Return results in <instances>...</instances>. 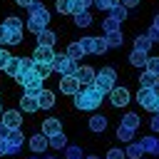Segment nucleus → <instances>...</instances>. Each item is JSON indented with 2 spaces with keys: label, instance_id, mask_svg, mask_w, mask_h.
<instances>
[{
  "label": "nucleus",
  "instance_id": "1",
  "mask_svg": "<svg viewBox=\"0 0 159 159\" xmlns=\"http://www.w3.org/2000/svg\"><path fill=\"white\" fill-rule=\"evenodd\" d=\"M102 92L94 87V84H82L80 92L75 94V107L77 109H97L102 104Z\"/></svg>",
  "mask_w": 159,
  "mask_h": 159
},
{
  "label": "nucleus",
  "instance_id": "2",
  "mask_svg": "<svg viewBox=\"0 0 159 159\" xmlns=\"http://www.w3.org/2000/svg\"><path fill=\"white\" fill-rule=\"evenodd\" d=\"M27 10H30V17H27V30H30V32H35V35H37V32H42V30L50 25V20H52V17H50V10H47L42 2H37V0H35Z\"/></svg>",
  "mask_w": 159,
  "mask_h": 159
},
{
  "label": "nucleus",
  "instance_id": "3",
  "mask_svg": "<svg viewBox=\"0 0 159 159\" xmlns=\"http://www.w3.org/2000/svg\"><path fill=\"white\" fill-rule=\"evenodd\" d=\"M114 80H117V72H114V67H102L97 75H94V87L102 92V94H109L112 92V87H114Z\"/></svg>",
  "mask_w": 159,
  "mask_h": 159
},
{
  "label": "nucleus",
  "instance_id": "4",
  "mask_svg": "<svg viewBox=\"0 0 159 159\" xmlns=\"http://www.w3.org/2000/svg\"><path fill=\"white\" fill-rule=\"evenodd\" d=\"M50 67H52V72H57V75L62 77V75H75L77 62H75V60H70L67 55H55V60L50 62Z\"/></svg>",
  "mask_w": 159,
  "mask_h": 159
},
{
  "label": "nucleus",
  "instance_id": "5",
  "mask_svg": "<svg viewBox=\"0 0 159 159\" xmlns=\"http://www.w3.org/2000/svg\"><path fill=\"white\" fill-rule=\"evenodd\" d=\"M137 102L144 107V109H149V112H157V102H159V97L149 89V87H139V92H137Z\"/></svg>",
  "mask_w": 159,
  "mask_h": 159
},
{
  "label": "nucleus",
  "instance_id": "6",
  "mask_svg": "<svg viewBox=\"0 0 159 159\" xmlns=\"http://www.w3.org/2000/svg\"><path fill=\"white\" fill-rule=\"evenodd\" d=\"M5 142H7V154H17L22 149V142H25L22 129H10L7 137H5Z\"/></svg>",
  "mask_w": 159,
  "mask_h": 159
},
{
  "label": "nucleus",
  "instance_id": "7",
  "mask_svg": "<svg viewBox=\"0 0 159 159\" xmlns=\"http://www.w3.org/2000/svg\"><path fill=\"white\" fill-rule=\"evenodd\" d=\"M57 87H60V92H62V94H77L82 84L75 80V75H62V77H60V82H57Z\"/></svg>",
  "mask_w": 159,
  "mask_h": 159
},
{
  "label": "nucleus",
  "instance_id": "8",
  "mask_svg": "<svg viewBox=\"0 0 159 159\" xmlns=\"http://www.w3.org/2000/svg\"><path fill=\"white\" fill-rule=\"evenodd\" d=\"M0 117H2V124L7 129H20L22 127V112L20 109H5Z\"/></svg>",
  "mask_w": 159,
  "mask_h": 159
},
{
  "label": "nucleus",
  "instance_id": "9",
  "mask_svg": "<svg viewBox=\"0 0 159 159\" xmlns=\"http://www.w3.org/2000/svg\"><path fill=\"white\" fill-rule=\"evenodd\" d=\"M129 97H132V94H129L127 87H117V84H114L112 92H109V102H112V107H124V104L129 102Z\"/></svg>",
  "mask_w": 159,
  "mask_h": 159
},
{
  "label": "nucleus",
  "instance_id": "10",
  "mask_svg": "<svg viewBox=\"0 0 159 159\" xmlns=\"http://www.w3.org/2000/svg\"><path fill=\"white\" fill-rule=\"evenodd\" d=\"M55 60V50L52 47H45V45H37L32 50V62H42V65H50Z\"/></svg>",
  "mask_w": 159,
  "mask_h": 159
},
{
  "label": "nucleus",
  "instance_id": "11",
  "mask_svg": "<svg viewBox=\"0 0 159 159\" xmlns=\"http://www.w3.org/2000/svg\"><path fill=\"white\" fill-rule=\"evenodd\" d=\"M94 75H97V72H94L89 65H80V67L75 70V80H77L80 84H92V82H94Z\"/></svg>",
  "mask_w": 159,
  "mask_h": 159
},
{
  "label": "nucleus",
  "instance_id": "12",
  "mask_svg": "<svg viewBox=\"0 0 159 159\" xmlns=\"http://www.w3.org/2000/svg\"><path fill=\"white\" fill-rule=\"evenodd\" d=\"M57 132H62V119H60V117H50V119L42 122V134H45V137H52V134H57Z\"/></svg>",
  "mask_w": 159,
  "mask_h": 159
},
{
  "label": "nucleus",
  "instance_id": "13",
  "mask_svg": "<svg viewBox=\"0 0 159 159\" xmlns=\"http://www.w3.org/2000/svg\"><path fill=\"white\" fill-rule=\"evenodd\" d=\"M37 107H40V109H52V107H55V92L42 87V92L37 94Z\"/></svg>",
  "mask_w": 159,
  "mask_h": 159
},
{
  "label": "nucleus",
  "instance_id": "14",
  "mask_svg": "<svg viewBox=\"0 0 159 159\" xmlns=\"http://www.w3.org/2000/svg\"><path fill=\"white\" fill-rule=\"evenodd\" d=\"M139 144H142V152H144V154L159 157V139H157V137H142Z\"/></svg>",
  "mask_w": 159,
  "mask_h": 159
},
{
  "label": "nucleus",
  "instance_id": "15",
  "mask_svg": "<svg viewBox=\"0 0 159 159\" xmlns=\"http://www.w3.org/2000/svg\"><path fill=\"white\" fill-rule=\"evenodd\" d=\"M107 124H109V119H107L104 114H92V117H89V122H87V127H89L92 132H97V134H99V132H104V129H107Z\"/></svg>",
  "mask_w": 159,
  "mask_h": 159
},
{
  "label": "nucleus",
  "instance_id": "16",
  "mask_svg": "<svg viewBox=\"0 0 159 159\" xmlns=\"http://www.w3.org/2000/svg\"><path fill=\"white\" fill-rule=\"evenodd\" d=\"M47 147H50V144H47V137H45V134H40V132H37V134H32V137H30V149H32L35 154H42Z\"/></svg>",
  "mask_w": 159,
  "mask_h": 159
},
{
  "label": "nucleus",
  "instance_id": "17",
  "mask_svg": "<svg viewBox=\"0 0 159 159\" xmlns=\"http://www.w3.org/2000/svg\"><path fill=\"white\" fill-rule=\"evenodd\" d=\"M57 42V32L55 30H50V27H45L42 32H37V45H45V47H52Z\"/></svg>",
  "mask_w": 159,
  "mask_h": 159
},
{
  "label": "nucleus",
  "instance_id": "18",
  "mask_svg": "<svg viewBox=\"0 0 159 159\" xmlns=\"http://www.w3.org/2000/svg\"><path fill=\"white\" fill-rule=\"evenodd\" d=\"M17 102H20V112H27V114H32V112H37V109H40V107H37V97L22 94Z\"/></svg>",
  "mask_w": 159,
  "mask_h": 159
},
{
  "label": "nucleus",
  "instance_id": "19",
  "mask_svg": "<svg viewBox=\"0 0 159 159\" xmlns=\"http://www.w3.org/2000/svg\"><path fill=\"white\" fill-rule=\"evenodd\" d=\"M104 42H107V47H122V45H124V35H122V30L104 32Z\"/></svg>",
  "mask_w": 159,
  "mask_h": 159
},
{
  "label": "nucleus",
  "instance_id": "20",
  "mask_svg": "<svg viewBox=\"0 0 159 159\" xmlns=\"http://www.w3.org/2000/svg\"><path fill=\"white\" fill-rule=\"evenodd\" d=\"M147 57H149V52L132 50V52H129V65H132V67H144V65H147Z\"/></svg>",
  "mask_w": 159,
  "mask_h": 159
},
{
  "label": "nucleus",
  "instance_id": "21",
  "mask_svg": "<svg viewBox=\"0 0 159 159\" xmlns=\"http://www.w3.org/2000/svg\"><path fill=\"white\" fill-rule=\"evenodd\" d=\"M65 55H67L70 60H75V62H77V60H82V57H84V50H82V45H80V42H70V45H67V50H65Z\"/></svg>",
  "mask_w": 159,
  "mask_h": 159
},
{
  "label": "nucleus",
  "instance_id": "22",
  "mask_svg": "<svg viewBox=\"0 0 159 159\" xmlns=\"http://www.w3.org/2000/svg\"><path fill=\"white\" fill-rule=\"evenodd\" d=\"M142 144L139 142H127V149H124V157L127 159H142Z\"/></svg>",
  "mask_w": 159,
  "mask_h": 159
},
{
  "label": "nucleus",
  "instance_id": "23",
  "mask_svg": "<svg viewBox=\"0 0 159 159\" xmlns=\"http://www.w3.org/2000/svg\"><path fill=\"white\" fill-rule=\"evenodd\" d=\"M159 80V75H154V72H149V70H142V75H139V87H154V82Z\"/></svg>",
  "mask_w": 159,
  "mask_h": 159
},
{
  "label": "nucleus",
  "instance_id": "24",
  "mask_svg": "<svg viewBox=\"0 0 159 159\" xmlns=\"http://www.w3.org/2000/svg\"><path fill=\"white\" fill-rule=\"evenodd\" d=\"M47 144H50L52 149H65V147H67V137H65V132H57V134L47 137Z\"/></svg>",
  "mask_w": 159,
  "mask_h": 159
},
{
  "label": "nucleus",
  "instance_id": "25",
  "mask_svg": "<svg viewBox=\"0 0 159 159\" xmlns=\"http://www.w3.org/2000/svg\"><path fill=\"white\" fill-rule=\"evenodd\" d=\"M42 82H45V80H40V77H35L32 82H27V84H25V94H30V97H37V94L42 92Z\"/></svg>",
  "mask_w": 159,
  "mask_h": 159
},
{
  "label": "nucleus",
  "instance_id": "26",
  "mask_svg": "<svg viewBox=\"0 0 159 159\" xmlns=\"http://www.w3.org/2000/svg\"><path fill=\"white\" fill-rule=\"evenodd\" d=\"M119 124H124V127H129V129H137L139 124H142V119H139V114H134V112H127L124 117H122V122Z\"/></svg>",
  "mask_w": 159,
  "mask_h": 159
},
{
  "label": "nucleus",
  "instance_id": "27",
  "mask_svg": "<svg viewBox=\"0 0 159 159\" xmlns=\"http://www.w3.org/2000/svg\"><path fill=\"white\" fill-rule=\"evenodd\" d=\"M32 72H35L40 80H47V77L52 75V67H50V65H42V62H35V65H32Z\"/></svg>",
  "mask_w": 159,
  "mask_h": 159
},
{
  "label": "nucleus",
  "instance_id": "28",
  "mask_svg": "<svg viewBox=\"0 0 159 159\" xmlns=\"http://www.w3.org/2000/svg\"><path fill=\"white\" fill-rule=\"evenodd\" d=\"M134 50L149 52V50H152V40H149L147 35H137V40H134Z\"/></svg>",
  "mask_w": 159,
  "mask_h": 159
},
{
  "label": "nucleus",
  "instance_id": "29",
  "mask_svg": "<svg viewBox=\"0 0 159 159\" xmlns=\"http://www.w3.org/2000/svg\"><path fill=\"white\" fill-rule=\"evenodd\" d=\"M2 70H5L10 77H17V72H20V57H10V60H7V65H5Z\"/></svg>",
  "mask_w": 159,
  "mask_h": 159
},
{
  "label": "nucleus",
  "instance_id": "30",
  "mask_svg": "<svg viewBox=\"0 0 159 159\" xmlns=\"http://www.w3.org/2000/svg\"><path fill=\"white\" fill-rule=\"evenodd\" d=\"M75 25H77V27H89V25H92V15H89L87 10H84V12H77V15H75Z\"/></svg>",
  "mask_w": 159,
  "mask_h": 159
},
{
  "label": "nucleus",
  "instance_id": "31",
  "mask_svg": "<svg viewBox=\"0 0 159 159\" xmlns=\"http://www.w3.org/2000/svg\"><path fill=\"white\" fill-rule=\"evenodd\" d=\"M102 30H104V32H114V30H122V22H119V20H114V17L109 15L107 20H102Z\"/></svg>",
  "mask_w": 159,
  "mask_h": 159
},
{
  "label": "nucleus",
  "instance_id": "32",
  "mask_svg": "<svg viewBox=\"0 0 159 159\" xmlns=\"http://www.w3.org/2000/svg\"><path fill=\"white\" fill-rule=\"evenodd\" d=\"M117 139H122V142H132V139H134V129L119 124V127H117Z\"/></svg>",
  "mask_w": 159,
  "mask_h": 159
},
{
  "label": "nucleus",
  "instance_id": "33",
  "mask_svg": "<svg viewBox=\"0 0 159 159\" xmlns=\"http://www.w3.org/2000/svg\"><path fill=\"white\" fill-rule=\"evenodd\" d=\"M109 15H112L114 20H119V22H122V20H127V7L119 2V5H114V7L109 10Z\"/></svg>",
  "mask_w": 159,
  "mask_h": 159
},
{
  "label": "nucleus",
  "instance_id": "34",
  "mask_svg": "<svg viewBox=\"0 0 159 159\" xmlns=\"http://www.w3.org/2000/svg\"><path fill=\"white\" fill-rule=\"evenodd\" d=\"M2 25H5L7 30H22V20H20V17H15V15L5 17V20H2Z\"/></svg>",
  "mask_w": 159,
  "mask_h": 159
},
{
  "label": "nucleus",
  "instance_id": "35",
  "mask_svg": "<svg viewBox=\"0 0 159 159\" xmlns=\"http://www.w3.org/2000/svg\"><path fill=\"white\" fill-rule=\"evenodd\" d=\"M89 5H92V0H72V10H70V12H72V15H77V12H84Z\"/></svg>",
  "mask_w": 159,
  "mask_h": 159
},
{
  "label": "nucleus",
  "instance_id": "36",
  "mask_svg": "<svg viewBox=\"0 0 159 159\" xmlns=\"http://www.w3.org/2000/svg\"><path fill=\"white\" fill-rule=\"evenodd\" d=\"M55 10H57L60 15H67V12L72 10V0H55Z\"/></svg>",
  "mask_w": 159,
  "mask_h": 159
},
{
  "label": "nucleus",
  "instance_id": "37",
  "mask_svg": "<svg viewBox=\"0 0 159 159\" xmlns=\"http://www.w3.org/2000/svg\"><path fill=\"white\" fill-rule=\"evenodd\" d=\"M65 159H82V147H65Z\"/></svg>",
  "mask_w": 159,
  "mask_h": 159
},
{
  "label": "nucleus",
  "instance_id": "38",
  "mask_svg": "<svg viewBox=\"0 0 159 159\" xmlns=\"http://www.w3.org/2000/svg\"><path fill=\"white\" fill-rule=\"evenodd\" d=\"M99 10H112L114 5H119V0H92Z\"/></svg>",
  "mask_w": 159,
  "mask_h": 159
},
{
  "label": "nucleus",
  "instance_id": "39",
  "mask_svg": "<svg viewBox=\"0 0 159 159\" xmlns=\"http://www.w3.org/2000/svg\"><path fill=\"white\" fill-rule=\"evenodd\" d=\"M149 72H154V75H159V57H147V65H144Z\"/></svg>",
  "mask_w": 159,
  "mask_h": 159
},
{
  "label": "nucleus",
  "instance_id": "40",
  "mask_svg": "<svg viewBox=\"0 0 159 159\" xmlns=\"http://www.w3.org/2000/svg\"><path fill=\"white\" fill-rule=\"evenodd\" d=\"M32 65H35V62H32V57H20V72L32 70ZM20 72H17V75H20Z\"/></svg>",
  "mask_w": 159,
  "mask_h": 159
},
{
  "label": "nucleus",
  "instance_id": "41",
  "mask_svg": "<svg viewBox=\"0 0 159 159\" xmlns=\"http://www.w3.org/2000/svg\"><path fill=\"white\" fill-rule=\"evenodd\" d=\"M7 40H10V30H7L5 25H0V47H5Z\"/></svg>",
  "mask_w": 159,
  "mask_h": 159
},
{
  "label": "nucleus",
  "instance_id": "42",
  "mask_svg": "<svg viewBox=\"0 0 159 159\" xmlns=\"http://www.w3.org/2000/svg\"><path fill=\"white\" fill-rule=\"evenodd\" d=\"M107 159H127V157H124V152H122V149H117V147H114V149H109V152H107Z\"/></svg>",
  "mask_w": 159,
  "mask_h": 159
},
{
  "label": "nucleus",
  "instance_id": "43",
  "mask_svg": "<svg viewBox=\"0 0 159 159\" xmlns=\"http://www.w3.org/2000/svg\"><path fill=\"white\" fill-rule=\"evenodd\" d=\"M147 37L152 40V45L159 42V30H157V27H149V30H147Z\"/></svg>",
  "mask_w": 159,
  "mask_h": 159
},
{
  "label": "nucleus",
  "instance_id": "44",
  "mask_svg": "<svg viewBox=\"0 0 159 159\" xmlns=\"http://www.w3.org/2000/svg\"><path fill=\"white\" fill-rule=\"evenodd\" d=\"M10 57H12V55H10V52H7L5 47H2V50H0V70H2L5 65H7V60H10Z\"/></svg>",
  "mask_w": 159,
  "mask_h": 159
},
{
  "label": "nucleus",
  "instance_id": "45",
  "mask_svg": "<svg viewBox=\"0 0 159 159\" xmlns=\"http://www.w3.org/2000/svg\"><path fill=\"white\" fill-rule=\"evenodd\" d=\"M149 127H152V132H159V114H157V112H154V117H152Z\"/></svg>",
  "mask_w": 159,
  "mask_h": 159
},
{
  "label": "nucleus",
  "instance_id": "46",
  "mask_svg": "<svg viewBox=\"0 0 159 159\" xmlns=\"http://www.w3.org/2000/svg\"><path fill=\"white\" fill-rule=\"evenodd\" d=\"M119 2H122V5L127 7V10H129V7H137V5H139V0H119Z\"/></svg>",
  "mask_w": 159,
  "mask_h": 159
},
{
  "label": "nucleus",
  "instance_id": "47",
  "mask_svg": "<svg viewBox=\"0 0 159 159\" xmlns=\"http://www.w3.org/2000/svg\"><path fill=\"white\" fill-rule=\"evenodd\" d=\"M5 154H7V142L0 139V157H5Z\"/></svg>",
  "mask_w": 159,
  "mask_h": 159
},
{
  "label": "nucleus",
  "instance_id": "48",
  "mask_svg": "<svg viewBox=\"0 0 159 159\" xmlns=\"http://www.w3.org/2000/svg\"><path fill=\"white\" fill-rule=\"evenodd\" d=\"M7 132H10V129H7V127L0 122V139H5V137H7Z\"/></svg>",
  "mask_w": 159,
  "mask_h": 159
},
{
  "label": "nucleus",
  "instance_id": "49",
  "mask_svg": "<svg viewBox=\"0 0 159 159\" xmlns=\"http://www.w3.org/2000/svg\"><path fill=\"white\" fill-rule=\"evenodd\" d=\"M15 2H17V5H20V7H30V5H32V2H35V0H15Z\"/></svg>",
  "mask_w": 159,
  "mask_h": 159
},
{
  "label": "nucleus",
  "instance_id": "50",
  "mask_svg": "<svg viewBox=\"0 0 159 159\" xmlns=\"http://www.w3.org/2000/svg\"><path fill=\"white\" fill-rule=\"evenodd\" d=\"M152 92H154V94H157V97H159V80H157V82H154V87H152Z\"/></svg>",
  "mask_w": 159,
  "mask_h": 159
},
{
  "label": "nucleus",
  "instance_id": "51",
  "mask_svg": "<svg viewBox=\"0 0 159 159\" xmlns=\"http://www.w3.org/2000/svg\"><path fill=\"white\" fill-rule=\"evenodd\" d=\"M152 27H157V30H159V15L154 17V22H152Z\"/></svg>",
  "mask_w": 159,
  "mask_h": 159
},
{
  "label": "nucleus",
  "instance_id": "52",
  "mask_svg": "<svg viewBox=\"0 0 159 159\" xmlns=\"http://www.w3.org/2000/svg\"><path fill=\"white\" fill-rule=\"evenodd\" d=\"M82 159H99L97 154H87V157H82Z\"/></svg>",
  "mask_w": 159,
  "mask_h": 159
},
{
  "label": "nucleus",
  "instance_id": "53",
  "mask_svg": "<svg viewBox=\"0 0 159 159\" xmlns=\"http://www.w3.org/2000/svg\"><path fill=\"white\" fill-rule=\"evenodd\" d=\"M42 159H57V157H42Z\"/></svg>",
  "mask_w": 159,
  "mask_h": 159
},
{
  "label": "nucleus",
  "instance_id": "54",
  "mask_svg": "<svg viewBox=\"0 0 159 159\" xmlns=\"http://www.w3.org/2000/svg\"><path fill=\"white\" fill-rule=\"evenodd\" d=\"M157 114H159V102H157Z\"/></svg>",
  "mask_w": 159,
  "mask_h": 159
},
{
  "label": "nucleus",
  "instance_id": "55",
  "mask_svg": "<svg viewBox=\"0 0 159 159\" xmlns=\"http://www.w3.org/2000/svg\"><path fill=\"white\" fill-rule=\"evenodd\" d=\"M30 159H42V157H30Z\"/></svg>",
  "mask_w": 159,
  "mask_h": 159
},
{
  "label": "nucleus",
  "instance_id": "56",
  "mask_svg": "<svg viewBox=\"0 0 159 159\" xmlns=\"http://www.w3.org/2000/svg\"><path fill=\"white\" fill-rule=\"evenodd\" d=\"M0 114H2V107H0Z\"/></svg>",
  "mask_w": 159,
  "mask_h": 159
},
{
  "label": "nucleus",
  "instance_id": "57",
  "mask_svg": "<svg viewBox=\"0 0 159 159\" xmlns=\"http://www.w3.org/2000/svg\"><path fill=\"white\" fill-rule=\"evenodd\" d=\"M0 50H2V47H0Z\"/></svg>",
  "mask_w": 159,
  "mask_h": 159
}]
</instances>
